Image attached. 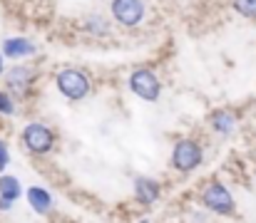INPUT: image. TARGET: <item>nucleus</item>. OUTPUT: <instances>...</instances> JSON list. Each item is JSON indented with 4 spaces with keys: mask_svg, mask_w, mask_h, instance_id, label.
I'll list each match as a JSON object with an SVG mask.
<instances>
[{
    "mask_svg": "<svg viewBox=\"0 0 256 223\" xmlns=\"http://www.w3.org/2000/svg\"><path fill=\"white\" fill-rule=\"evenodd\" d=\"M22 144L30 154H48L50 149L55 147V134L40 124V122H30L25 129H22Z\"/></svg>",
    "mask_w": 256,
    "mask_h": 223,
    "instance_id": "2",
    "label": "nucleus"
},
{
    "mask_svg": "<svg viewBox=\"0 0 256 223\" xmlns=\"http://www.w3.org/2000/svg\"><path fill=\"white\" fill-rule=\"evenodd\" d=\"M2 57H10V60H20V57H30L35 55V45L25 37H8L2 42Z\"/></svg>",
    "mask_w": 256,
    "mask_h": 223,
    "instance_id": "7",
    "label": "nucleus"
},
{
    "mask_svg": "<svg viewBox=\"0 0 256 223\" xmlns=\"http://www.w3.org/2000/svg\"><path fill=\"white\" fill-rule=\"evenodd\" d=\"M28 201H30V206H32L38 214H48L50 206H52V196H50L42 186H30V189H28Z\"/></svg>",
    "mask_w": 256,
    "mask_h": 223,
    "instance_id": "10",
    "label": "nucleus"
},
{
    "mask_svg": "<svg viewBox=\"0 0 256 223\" xmlns=\"http://www.w3.org/2000/svg\"><path fill=\"white\" fill-rule=\"evenodd\" d=\"M112 15L117 22L134 27L144 17V2L142 0H112Z\"/></svg>",
    "mask_w": 256,
    "mask_h": 223,
    "instance_id": "6",
    "label": "nucleus"
},
{
    "mask_svg": "<svg viewBox=\"0 0 256 223\" xmlns=\"http://www.w3.org/2000/svg\"><path fill=\"white\" fill-rule=\"evenodd\" d=\"M30 82H32V70H30V67H22V65L12 67L10 72L5 74V84H8V89H12L15 94H25V89L30 87Z\"/></svg>",
    "mask_w": 256,
    "mask_h": 223,
    "instance_id": "8",
    "label": "nucleus"
},
{
    "mask_svg": "<svg viewBox=\"0 0 256 223\" xmlns=\"http://www.w3.org/2000/svg\"><path fill=\"white\" fill-rule=\"evenodd\" d=\"M234 124H236V119H234V114L226 112V109H219V112H214V117H212V127H214V132H219V134H229V132L234 129Z\"/></svg>",
    "mask_w": 256,
    "mask_h": 223,
    "instance_id": "12",
    "label": "nucleus"
},
{
    "mask_svg": "<svg viewBox=\"0 0 256 223\" xmlns=\"http://www.w3.org/2000/svg\"><path fill=\"white\" fill-rule=\"evenodd\" d=\"M12 204H15V201H10V199L0 196V211H10V209H12Z\"/></svg>",
    "mask_w": 256,
    "mask_h": 223,
    "instance_id": "16",
    "label": "nucleus"
},
{
    "mask_svg": "<svg viewBox=\"0 0 256 223\" xmlns=\"http://www.w3.org/2000/svg\"><path fill=\"white\" fill-rule=\"evenodd\" d=\"M0 74H2V52H0Z\"/></svg>",
    "mask_w": 256,
    "mask_h": 223,
    "instance_id": "17",
    "label": "nucleus"
},
{
    "mask_svg": "<svg viewBox=\"0 0 256 223\" xmlns=\"http://www.w3.org/2000/svg\"><path fill=\"white\" fill-rule=\"evenodd\" d=\"M58 89L68 99H85L90 94V79L80 70H62L58 74Z\"/></svg>",
    "mask_w": 256,
    "mask_h": 223,
    "instance_id": "5",
    "label": "nucleus"
},
{
    "mask_svg": "<svg viewBox=\"0 0 256 223\" xmlns=\"http://www.w3.org/2000/svg\"><path fill=\"white\" fill-rule=\"evenodd\" d=\"M202 164V147L192 139H182L176 142L172 149V166L182 174H189L194 171L196 166Z\"/></svg>",
    "mask_w": 256,
    "mask_h": 223,
    "instance_id": "1",
    "label": "nucleus"
},
{
    "mask_svg": "<svg viewBox=\"0 0 256 223\" xmlns=\"http://www.w3.org/2000/svg\"><path fill=\"white\" fill-rule=\"evenodd\" d=\"M20 194H22L20 181H18L15 176H10V174H0V196H5V199H10V201H18Z\"/></svg>",
    "mask_w": 256,
    "mask_h": 223,
    "instance_id": "11",
    "label": "nucleus"
},
{
    "mask_svg": "<svg viewBox=\"0 0 256 223\" xmlns=\"http://www.w3.org/2000/svg\"><path fill=\"white\" fill-rule=\"evenodd\" d=\"M130 89H132L140 99H144V102H154V99H160V89H162V84H160L157 74L152 72V70L142 67V70H134V72H132V77H130Z\"/></svg>",
    "mask_w": 256,
    "mask_h": 223,
    "instance_id": "3",
    "label": "nucleus"
},
{
    "mask_svg": "<svg viewBox=\"0 0 256 223\" xmlns=\"http://www.w3.org/2000/svg\"><path fill=\"white\" fill-rule=\"evenodd\" d=\"M234 7L239 15L256 20V0H234Z\"/></svg>",
    "mask_w": 256,
    "mask_h": 223,
    "instance_id": "13",
    "label": "nucleus"
},
{
    "mask_svg": "<svg viewBox=\"0 0 256 223\" xmlns=\"http://www.w3.org/2000/svg\"><path fill=\"white\" fill-rule=\"evenodd\" d=\"M202 204L214 214H234V199H232L229 189L219 181H212L202 191Z\"/></svg>",
    "mask_w": 256,
    "mask_h": 223,
    "instance_id": "4",
    "label": "nucleus"
},
{
    "mask_svg": "<svg viewBox=\"0 0 256 223\" xmlns=\"http://www.w3.org/2000/svg\"><path fill=\"white\" fill-rule=\"evenodd\" d=\"M134 196H137V201L144 204V206L154 204V201L160 199V186H157V181H152V179H137V181H134Z\"/></svg>",
    "mask_w": 256,
    "mask_h": 223,
    "instance_id": "9",
    "label": "nucleus"
},
{
    "mask_svg": "<svg viewBox=\"0 0 256 223\" xmlns=\"http://www.w3.org/2000/svg\"><path fill=\"white\" fill-rule=\"evenodd\" d=\"M8 161H10V151H8V144L0 139V171L8 169Z\"/></svg>",
    "mask_w": 256,
    "mask_h": 223,
    "instance_id": "15",
    "label": "nucleus"
},
{
    "mask_svg": "<svg viewBox=\"0 0 256 223\" xmlns=\"http://www.w3.org/2000/svg\"><path fill=\"white\" fill-rule=\"evenodd\" d=\"M15 112V104H12V97L8 94V92H0V114H5V117H10Z\"/></svg>",
    "mask_w": 256,
    "mask_h": 223,
    "instance_id": "14",
    "label": "nucleus"
}]
</instances>
